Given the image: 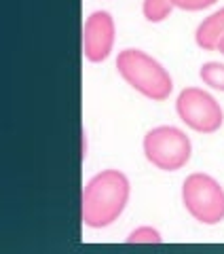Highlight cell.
Returning a JSON list of instances; mask_svg holds the SVG:
<instances>
[{
	"label": "cell",
	"mask_w": 224,
	"mask_h": 254,
	"mask_svg": "<svg viewBox=\"0 0 224 254\" xmlns=\"http://www.w3.org/2000/svg\"><path fill=\"white\" fill-rule=\"evenodd\" d=\"M175 115L197 133H216L224 123L220 102L201 87H184L175 95Z\"/></svg>",
	"instance_id": "cell-5"
},
{
	"label": "cell",
	"mask_w": 224,
	"mask_h": 254,
	"mask_svg": "<svg viewBox=\"0 0 224 254\" xmlns=\"http://www.w3.org/2000/svg\"><path fill=\"white\" fill-rule=\"evenodd\" d=\"M224 38V6L210 13L195 28V43L203 51H218V43Z\"/></svg>",
	"instance_id": "cell-7"
},
{
	"label": "cell",
	"mask_w": 224,
	"mask_h": 254,
	"mask_svg": "<svg viewBox=\"0 0 224 254\" xmlns=\"http://www.w3.org/2000/svg\"><path fill=\"white\" fill-rule=\"evenodd\" d=\"M116 23L112 13L106 9H95L85 17L83 23V55L87 62L102 64L114 51Z\"/></svg>",
	"instance_id": "cell-6"
},
{
	"label": "cell",
	"mask_w": 224,
	"mask_h": 254,
	"mask_svg": "<svg viewBox=\"0 0 224 254\" xmlns=\"http://www.w3.org/2000/svg\"><path fill=\"white\" fill-rule=\"evenodd\" d=\"M175 6L171 0H142V15L150 23H161L171 15Z\"/></svg>",
	"instance_id": "cell-9"
},
{
	"label": "cell",
	"mask_w": 224,
	"mask_h": 254,
	"mask_svg": "<svg viewBox=\"0 0 224 254\" xmlns=\"http://www.w3.org/2000/svg\"><path fill=\"white\" fill-rule=\"evenodd\" d=\"M218 0H171V4L175 6V9H182V11H203L207 9V6L216 4Z\"/></svg>",
	"instance_id": "cell-11"
},
{
	"label": "cell",
	"mask_w": 224,
	"mask_h": 254,
	"mask_svg": "<svg viewBox=\"0 0 224 254\" xmlns=\"http://www.w3.org/2000/svg\"><path fill=\"white\" fill-rule=\"evenodd\" d=\"M218 51H220V53H222V55H224V38H222V41H220V43H218Z\"/></svg>",
	"instance_id": "cell-12"
},
{
	"label": "cell",
	"mask_w": 224,
	"mask_h": 254,
	"mask_svg": "<svg viewBox=\"0 0 224 254\" xmlns=\"http://www.w3.org/2000/svg\"><path fill=\"white\" fill-rule=\"evenodd\" d=\"M199 78L214 91L224 93V64L222 62H205L199 68Z\"/></svg>",
	"instance_id": "cell-8"
},
{
	"label": "cell",
	"mask_w": 224,
	"mask_h": 254,
	"mask_svg": "<svg viewBox=\"0 0 224 254\" xmlns=\"http://www.w3.org/2000/svg\"><path fill=\"white\" fill-rule=\"evenodd\" d=\"M142 153L153 168L161 172H178L193 157V142L180 127L157 125L144 133Z\"/></svg>",
	"instance_id": "cell-4"
},
{
	"label": "cell",
	"mask_w": 224,
	"mask_h": 254,
	"mask_svg": "<svg viewBox=\"0 0 224 254\" xmlns=\"http://www.w3.org/2000/svg\"><path fill=\"white\" fill-rule=\"evenodd\" d=\"M131 197V182L125 172L106 168L85 182L81 193V220L87 229H106L121 218Z\"/></svg>",
	"instance_id": "cell-1"
},
{
	"label": "cell",
	"mask_w": 224,
	"mask_h": 254,
	"mask_svg": "<svg viewBox=\"0 0 224 254\" xmlns=\"http://www.w3.org/2000/svg\"><path fill=\"white\" fill-rule=\"evenodd\" d=\"M182 205L190 218L205 227L220 225L224 220V187L207 172H190L180 189Z\"/></svg>",
	"instance_id": "cell-3"
},
{
	"label": "cell",
	"mask_w": 224,
	"mask_h": 254,
	"mask_svg": "<svg viewBox=\"0 0 224 254\" xmlns=\"http://www.w3.org/2000/svg\"><path fill=\"white\" fill-rule=\"evenodd\" d=\"M116 72L131 89L153 102H163L173 91V78L167 68L138 47H127L116 53Z\"/></svg>",
	"instance_id": "cell-2"
},
{
	"label": "cell",
	"mask_w": 224,
	"mask_h": 254,
	"mask_svg": "<svg viewBox=\"0 0 224 254\" xmlns=\"http://www.w3.org/2000/svg\"><path fill=\"white\" fill-rule=\"evenodd\" d=\"M127 244H161L163 235L159 233V229L150 227V225H140L135 227L133 231H129V235L125 237Z\"/></svg>",
	"instance_id": "cell-10"
}]
</instances>
